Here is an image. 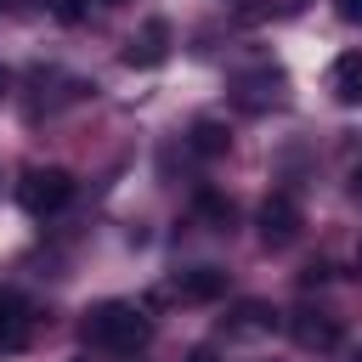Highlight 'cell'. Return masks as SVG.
Wrapping results in <instances>:
<instances>
[{
  "label": "cell",
  "instance_id": "cell-16",
  "mask_svg": "<svg viewBox=\"0 0 362 362\" xmlns=\"http://www.w3.org/2000/svg\"><path fill=\"white\" fill-rule=\"evenodd\" d=\"M6 85H11V79H6V68H0V96H6Z\"/></svg>",
  "mask_w": 362,
  "mask_h": 362
},
{
  "label": "cell",
  "instance_id": "cell-9",
  "mask_svg": "<svg viewBox=\"0 0 362 362\" xmlns=\"http://www.w3.org/2000/svg\"><path fill=\"white\" fill-rule=\"evenodd\" d=\"M221 328L226 334H272L277 328V311H272V300H238Z\"/></svg>",
  "mask_w": 362,
  "mask_h": 362
},
{
  "label": "cell",
  "instance_id": "cell-12",
  "mask_svg": "<svg viewBox=\"0 0 362 362\" xmlns=\"http://www.w3.org/2000/svg\"><path fill=\"white\" fill-rule=\"evenodd\" d=\"M198 215H204V221H209L215 232H226V226H232V204H226L221 192H209V187L198 192Z\"/></svg>",
  "mask_w": 362,
  "mask_h": 362
},
{
  "label": "cell",
  "instance_id": "cell-15",
  "mask_svg": "<svg viewBox=\"0 0 362 362\" xmlns=\"http://www.w3.org/2000/svg\"><path fill=\"white\" fill-rule=\"evenodd\" d=\"M187 362H215V356H209V351H192V356H187Z\"/></svg>",
  "mask_w": 362,
  "mask_h": 362
},
{
  "label": "cell",
  "instance_id": "cell-1",
  "mask_svg": "<svg viewBox=\"0 0 362 362\" xmlns=\"http://www.w3.org/2000/svg\"><path fill=\"white\" fill-rule=\"evenodd\" d=\"M79 339L96 345V351L136 356V351L153 339V322H147L136 305H124V300H102V305H90V311L79 317Z\"/></svg>",
  "mask_w": 362,
  "mask_h": 362
},
{
  "label": "cell",
  "instance_id": "cell-18",
  "mask_svg": "<svg viewBox=\"0 0 362 362\" xmlns=\"http://www.w3.org/2000/svg\"><path fill=\"white\" fill-rule=\"evenodd\" d=\"M96 6H119V0H96Z\"/></svg>",
  "mask_w": 362,
  "mask_h": 362
},
{
  "label": "cell",
  "instance_id": "cell-20",
  "mask_svg": "<svg viewBox=\"0 0 362 362\" xmlns=\"http://www.w3.org/2000/svg\"><path fill=\"white\" fill-rule=\"evenodd\" d=\"M351 362H362V351H356V356H351Z\"/></svg>",
  "mask_w": 362,
  "mask_h": 362
},
{
  "label": "cell",
  "instance_id": "cell-3",
  "mask_svg": "<svg viewBox=\"0 0 362 362\" xmlns=\"http://www.w3.org/2000/svg\"><path fill=\"white\" fill-rule=\"evenodd\" d=\"M255 226H260V243H266V249H283V243H294V238H300V226H305V215H300V198H294V192H272V198L260 204Z\"/></svg>",
  "mask_w": 362,
  "mask_h": 362
},
{
  "label": "cell",
  "instance_id": "cell-6",
  "mask_svg": "<svg viewBox=\"0 0 362 362\" xmlns=\"http://www.w3.org/2000/svg\"><path fill=\"white\" fill-rule=\"evenodd\" d=\"M277 90H283V68H249V74H232V96H238V107H249V113H260L266 102H277Z\"/></svg>",
  "mask_w": 362,
  "mask_h": 362
},
{
  "label": "cell",
  "instance_id": "cell-2",
  "mask_svg": "<svg viewBox=\"0 0 362 362\" xmlns=\"http://www.w3.org/2000/svg\"><path fill=\"white\" fill-rule=\"evenodd\" d=\"M17 204L28 215H57V209L74 204V175L57 170V164H28L23 181H17Z\"/></svg>",
  "mask_w": 362,
  "mask_h": 362
},
{
  "label": "cell",
  "instance_id": "cell-11",
  "mask_svg": "<svg viewBox=\"0 0 362 362\" xmlns=\"http://www.w3.org/2000/svg\"><path fill=\"white\" fill-rule=\"evenodd\" d=\"M226 147H232V136H226L221 119H198V124H192V153H198V158H221Z\"/></svg>",
  "mask_w": 362,
  "mask_h": 362
},
{
  "label": "cell",
  "instance_id": "cell-10",
  "mask_svg": "<svg viewBox=\"0 0 362 362\" xmlns=\"http://www.w3.org/2000/svg\"><path fill=\"white\" fill-rule=\"evenodd\" d=\"M28 339V300L17 288H0V351H17Z\"/></svg>",
  "mask_w": 362,
  "mask_h": 362
},
{
  "label": "cell",
  "instance_id": "cell-13",
  "mask_svg": "<svg viewBox=\"0 0 362 362\" xmlns=\"http://www.w3.org/2000/svg\"><path fill=\"white\" fill-rule=\"evenodd\" d=\"M334 11H339L345 23H362V0H334Z\"/></svg>",
  "mask_w": 362,
  "mask_h": 362
},
{
  "label": "cell",
  "instance_id": "cell-8",
  "mask_svg": "<svg viewBox=\"0 0 362 362\" xmlns=\"http://www.w3.org/2000/svg\"><path fill=\"white\" fill-rule=\"evenodd\" d=\"M328 90H334V102H345V107L362 102V51H339V57H334Z\"/></svg>",
  "mask_w": 362,
  "mask_h": 362
},
{
  "label": "cell",
  "instance_id": "cell-19",
  "mask_svg": "<svg viewBox=\"0 0 362 362\" xmlns=\"http://www.w3.org/2000/svg\"><path fill=\"white\" fill-rule=\"evenodd\" d=\"M34 6H51V0H34Z\"/></svg>",
  "mask_w": 362,
  "mask_h": 362
},
{
  "label": "cell",
  "instance_id": "cell-4",
  "mask_svg": "<svg viewBox=\"0 0 362 362\" xmlns=\"http://www.w3.org/2000/svg\"><path fill=\"white\" fill-rule=\"evenodd\" d=\"M164 57H170V23H164V17H147V23L124 40V62H130V68H158Z\"/></svg>",
  "mask_w": 362,
  "mask_h": 362
},
{
  "label": "cell",
  "instance_id": "cell-5",
  "mask_svg": "<svg viewBox=\"0 0 362 362\" xmlns=\"http://www.w3.org/2000/svg\"><path fill=\"white\" fill-rule=\"evenodd\" d=\"M288 334H294V345H305V351H334V345H339V317H328V311H317V305H300V311L288 317Z\"/></svg>",
  "mask_w": 362,
  "mask_h": 362
},
{
  "label": "cell",
  "instance_id": "cell-14",
  "mask_svg": "<svg viewBox=\"0 0 362 362\" xmlns=\"http://www.w3.org/2000/svg\"><path fill=\"white\" fill-rule=\"evenodd\" d=\"M57 17H62V23H79V17H85V6H79V0H62V6H57Z\"/></svg>",
  "mask_w": 362,
  "mask_h": 362
},
{
  "label": "cell",
  "instance_id": "cell-7",
  "mask_svg": "<svg viewBox=\"0 0 362 362\" xmlns=\"http://www.w3.org/2000/svg\"><path fill=\"white\" fill-rule=\"evenodd\" d=\"M175 294L192 300V305H209V300L226 294V272L221 266H187V272H175Z\"/></svg>",
  "mask_w": 362,
  "mask_h": 362
},
{
  "label": "cell",
  "instance_id": "cell-17",
  "mask_svg": "<svg viewBox=\"0 0 362 362\" xmlns=\"http://www.w3.org/2000/svg\"><path fill=\"white\" fill-rule=\"evenodd\" d=\"M356 198H362V170H356Z\"/></svg>",
  "mask_w": 362,
  "mask_h": 362
}]
</instances>
